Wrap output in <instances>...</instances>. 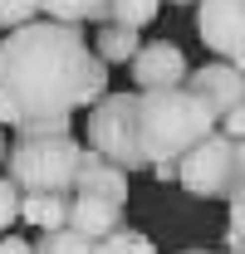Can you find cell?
I'll list each match as a JSON object with an SVG mask.
<instances>
[{
	"mask_svg": "<svg viewBox=\"0 0 245 254\" xmlns=\"http://www.w3.org/2000/svg\"><path fill=\"white\" fill-rule=\"evenodd\" d=\"M157 15H162V0H108V20L132 25V30H147Z\"/></svg>",
	"mask_w": 245,
	"mask_h": 254,
	"instance_id": "cell-17",
	"label": "cell"
},
{
	"mask_svg": "<svg viewBox=\"0 0 245 254\" xmlns=\"http://www.w3.org/2000/svg\"><path fill=\"white\" fill-rule=\"evenodd\" d=\"M15 118H20V108L5 98V88H0V127H15Z\"/></svg>",
	"mask_w": 245,
	"mask_h": 254,
	"instance_id": "cell-23",
	"label": "cell"
},
{
	"mask_svg": "<svg viewBox=\"0 0 245 254\" xmlns=\"http://www.w3.org/2000/svg\"><path fill=\"white\" fill-rule=\"evenodd\" d=\"M39 15V0H0V34Z\"/></svg>",
	"mask_w": 245,
	"mask_h": 254,
	"instance_id": "cell-19",
	"label": "cell"
},
{
	"mask_svg": "<svg viewBox=\"0 0 245 254\" xmlns=\"http://www.w3.org/2000/svg\"><path fill=\"white\" fill-rule=\"evenodd\" d=\"M137 44H142V30L118 25V20H98V30H93V54L103 64H127Z\"/></svg>",
	"mask_w": 245,
	"mask_h": 254,
	"instance_id": "cell-12",
	"label": "cell"
},
{
	"mask_svg": "<svg viewBox=\"0 0 245 254\" xmlns=\"http://www.w3.org/2000/svg\"><path fill=\"white\" fill-rule=\"evenodd\" d=\"M196 34L216 59L241 64L245 59V20L241 0H196Z\"/></svg>",
	"mask_w": 245,
	"mask_h": 254,
	"instance_id": "cell-6",
	"label": "cell"
},
{
	"mask_svg": "<svg viewBox=\"0 0 245 254\" xmlns=\"http://www.w3.org/2000/svg\"><path fill=\"white\" fill-rule=\"evenodd\" d=\"M79 235H89V240H98V235H108L113 225H122V205H113V200H98V195H69V220Z\"/></svg>",
	"mask_w": 245,
	"mask_h": 254,
	"instance_id": "cell-10",
	"label": "cell"
},
{
	"mask_svg": "<svg viewBox=\"0 0 245 254\" xmlns=\"http://www.w3.org/2000/svg\"><path fill=\"white\" fill-rule=\"evenodd\" d=\"M89 147L127 176L147 171V157L137 147V93H103L98 103H89Z\"/></svg>",
	"mask_w": 245,
	"mask_h": 254,
	"instance_id": "cell-5",
	"label": "cell"
},
{
	"mask_svg": "<svg viewBox=\"0 0 245 254\" xmlns=\"http://www.w3.org/2000/svg\"><path fill=\"white\" fill-rule=\"evenodd\" d=\"M182 254H216V250H182Z\"/></svg>",
	"mask_w": 245,
	"mask_h": 254,
	"instance_id": "cell-25",
	"label": "cell"
},
{
	"mask_svg": "<svg viewBox=\"0 0 245 254\" xmlns=\"http://www.w3.org/2000/svg\"><path fill=\"white\" fill-rule=\"evenodd\" d=\"M172 5H196V0H172Z\"/></svg>",
	"mask_w": 245,
	"mask_h": 254,
	"instance_id": "cell-26",
	"label": "cell"
},
{
	"mask_svg": "<svg viewBox=\"0 0 245 254\" xmlns=\"http://www.w3.org/2000/svg\"><path fill=\"white\" fill-rule=\"evenodd\" d=\"M0 161H5V127H0Z\"/></svg>",
	"mask_w": 245,
	"mask_h": 254,
	"instance_id": "cell-24",
	"label": "cell"
},
{
	"mask_svg": "<svg viewBox=\"0 0 245 254\" xmlns=\"http://www.w3.org/2000/svg\"><path fill=\"white\" fill-rule=\"evenodd\" d=\"M103 93H108V64L89 49V54H84V73H79V108L98 103Z\"/></svg>",
	"mask_w": 245,
	"mask_h": 254,
	"instance_id": "cell-18",
	"label": "cell"
},
{
	"mask_svg": "<svg viewBox=\"0 0 245 254\" xmlns=\"http://www.w3.org/2000/svg\"><path fill=\"white\" fill-rule=\"evenodd\" d=\"M216 132H226V137L245 142V103H241V108H226V113L216 118Z\"/></svg>",
	"mask_w": 245,
	"mask_h": 254,
	"instance_id": "cell-21",
	"label": "cell"
},
{
	"mask_svg": "<svg viewBox=\"0 0 245 254\" xmlns=\"http://www.w3.org/2000/svg\"><path fill=\"white\" fill-rule=\"evenodd\" d=\"M177 186L196 200H231L245 195V142L226 132H206L182 161H177Z\"/></svg>",
	"mask_w": 245,
	"mask_h": 254,
	"instance_id": "cell-3",
	"label": "cell"
},
{
	"mask_svg": "<svg viewBox=\"0 0 245 254\" xmlns=\"http://www.w3.org/2000/svg\"><path fill=\"white\" fill-rule=\"evenodd\" d=\"M132 83H137V93H147V88H172V83H182L186 78V54L182 44H172V39H142L137 49H132Z\"/></svg>",
	"mask_w": 245,
	"mask_h": 254,
	"instance_id": "cell-7",
	"label": "cell"
},
{
	"mask_svg": "<svg viewBox=\"0 0 245 254\" xmlns=\"http://www.w3.org/2000/svg\"><path fill=\"white\" fill-rule=\"evenodd\" d=\"M20 220L34 230H59L69 220V195L64 190H20Z\"/></svg>",
	"mask_w": 245,
	"mask_h": 254,
	"instance_id": "cell-11",
	"label": "cell"
},
{
	"mask_svg": "<svg viewBox=\"0 0 245 254\" xmlns=\"http://www.w3.org/2000/svg\"><path fill=\"white\" fill-rule=\"evenodd\" d=\"M39 15L44 20H59V25H98L108 20V0H39Z\"/></svg>",
	"mask_w": 245,
	"mask_h": 254,
	"instance_id": "cell-13",
	"label": "cell"
},
{
	"mask_svg": "<svg viewBox=\"0 0 245 254\" xmlns=\"http://www.w3.org/2000/svg\"><path fill=\"white\" fill-rule=\"evenodd\" d=\"M206 132H216V113L186 83L137 93V147L147 166H167V161L177 166Z\"/></svg>",
	"mask_w": 245,
	"mask_h": 254,
	"instance_id": "cell-2",
	"label": "cell"
},
{
	"mask_svg": "<svg viewBox=\"0 0 245 254\" xmlns=\"http://www.w3.org/2000/svg\"><path fill=\"white\" fill-rule=\"evenodd\" d=\"M74 190L79 195H98V200H113V205H127V171L113 166L108 157H98L93 147H84L79 152V171H74Z\"/></svg>",
	"mask_w": 245,
	"mask_h": 254,
	"instance_id": "cell-9",
	"label": "cell"
},
{
	"mask_svg": "<svg viewBox=\"0 0 245 254\" xmlns=\"http://www.w3.org/2000/svg\"><path fill=\"white\" fill-rule=\"evenodd\" d=\"M0 254H34V250H30V240H25V235L5 230V235H0Z\"/></svg>",
	"mask_w": 245,
	"mask_h": 254,
	"instance_id": "cell-22",
	"label": "cell"
},
{
	"mask_svg": "<svg viewBox=\"0 0 245 254\" xmlns=\"http://www.w3.org/2000/svg\"><path fill=\"white\" fill-rule=\"evenodd\" d=\"M89 254H157V245L142 235V230H132V225H113L108 235L93 240Z\"/></svg>",
	"mask_w": 245,
	"mask_h": 254,
	"instance_id": "cell-14",
	"label": "cell"
},
{
	"mask_svg": "<svg viewBox=\"0 0 245 254\" xmlns=\"http://www.w3.org/2000/svg\"><path fill=\"white\" fill-rule=\"evenodd\" d=\"M15 220H20V186L0 171V235H5Z\"/></svg>",
	"mask_w": 245,
	"mask_h": 254,
	"instance_id": "cell-20",
	"label": "cell"
},
{
	"mask_svg": "<svg viewBox=\"0 0 245 254\" xmlns=\"http://www.w3.org/2000/svg\"><path fill=\"white\" fill-rule=\"evenodd\" d=\"M182 83L196 98H206V108H211L216 118H221L226 108H241V103H245V73H241V64L211 59V64H201V68H186Z\"/></svg>",
	"mask_w": 245,
	"mask_h": 254,
	"instance_id": "cell-8",
	"label": "cell"
},
{
	"mask_svg": "<svg viewBox=\"0 0 245 254\" xmlns=\"http://www.w3.org/2000/svg\"><path fill=\"white\" fill-rule=\"evenodd\" d=\"M79 137H15L5 147V176L20 190H74V171H79Z\"/></svg>",
	"mask_w": 245,
	"mask_h": 254,
	"instance_id": "cell-4",
	"label": "cell"
},
{
	"mask_svg": "<svg viewBox=\"0 0 245 254\" xmlns=\"http://www.w3.org/2000/svg\"><path fill=\"white\" fill-rule=\"evenodd\" d=\"M30 250L34 254H89L93 240H89V235H79L74 225H59V230H39V235L30 240Z\"/></svg>",
	"mask_w": 245,
	"mask_h": 254,
	"instance_id": "cell-15",
	"label": "cell"
},
{
	"mask_svg": "<svg viewBox=\"0 0 245 254\" xmlns=\"http://www.w3.org/2000/svg\"><path fill=\"white\" fill-rule=\"evenodd\" d=\"M89 39L79 25L34 15L0 34V88L25 113H74Z\"/></svg>",
	"mask_w": 245,
	"mask_h": 254,
	"instance_id": "cell-1",
	"label": "cell"
},
{
	"mask_svg": "<svg viewBox=\"0 0 245 254\" xmlns=\"http://www.w3.org/2000/svg\"><path fill=\"white\" fill-rule=\"evenodd\" d=\"M10 132L15 137H64V132H74V113H25V118H15Z\"/></svg>",
	"mask_w": 245,
	"mask_h": 254,
	"instance_id": "cell-16",
	"label": "cell"
}]
</instances>
